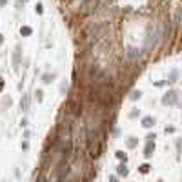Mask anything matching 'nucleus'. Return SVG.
<instances>
[{"label": "nucleus", "instance_id": "f257e3e1", "mask_svg": "<svg viewBox=\"0 0 182 182\" xmlns=\"http://www.w3.org/2000/svg\"><path fill=\"white\" fill-rule=\"evenodd\" d=\"M97 7V0H87V2L84 4V7H82V15H89L95 11Z\"/></svg>", "mask_w": 182, "mask_h": 182}, {"label": "nucleus", "instance_id": "f03ea898", "mask_svg": "<svg viewBox=\"0 0 182 182\" xmlns=\"http://www.w3.org/2000/svg\"><path fill=\"white\" fill-rule=\"evenodd\" d=\"M177 102V93L175 91H168L162 97V104H175Z\"/></svg>", "mask_w": 182, "mask_h": 182}, {"label": "nucleus", "instance_id": "7ed1b4c3", "mask_svg": "<svg viewBox=\"0 0 182 182\" xmlns=\"http://www.w3.org/2000/svg\"><path fill=\"white\" fill-rule=\"evenodd\" d=\"M155 149V144H153V140H147V144H146V149H144V155L146 157H151L153 153H151V151Z\"/></svg>", "mask_w": 182, "mask_h": 182}, {"label": "nucleus", "instance_id": "20e7f679", "mask_svg": "<svg viewBox=\"0 0 182 182\" xmlns=\"http://www.w3.org/2000/svg\"><path fill=\"white\" fill-rule=\"evenodd\" d=\"M153 124H155V120L151 119V117H144V119H142V126L144 127H151Z\"/></svg>", "mask_w": 182, "mask_h": 182}, {"label": "nucleus", "instance_id": "39448f33", "mask_svg": "<svg viewBox=\"0 0 182 182\" xmlns=\"http://www.w3.org/2000/svg\"><path fill=\"white\" fill-rule=\"evenodd\" d=\"M20 33L24 37H27V35H31V27L29 26H24V27H20Z\"/></svg>", "mask_w": 182, "mask_h": 182}, {"label": "nucleus", "instance_id": "423d86ee", "mask_svg": "<svg viewBox=\"0 0 182 182\" xmlns=\"http://www.w3.org/2000/svg\"><path fill=\"white\" fill-rule=\"evenodd\" d=\"M27 102H29V98H27V97H24V100L20 102V107H22V109H24V111H26V109H27Z\"/></svg>", "mask_w": 182, "mask_h": 182}, {"label": "nucleus", "instance_id": "0eeeda50", "mask_svg": "<svg viewBox=\"0 0 182 182\" xmlns=\"http://www.w3.org/2000/svg\"><path fill=\"white\" fill-rule=\"evenodd\" d=\"M119 175H127V168H126V166H120V168H119Z\"/></svg>", "mask_w": 182, "mask_h": 182}, {"label": "nucleus", "instance_id": "6e6552de", "mask_svg": "<svg viewBox=\"0 0 182 182\" xmlns=\"http://www.w3.org/2000/svg\"><path fill=\"white\" fill-rule=\"evenodd\" d=\"M139 169L142 171V173H147V171H149V166H147V164H142V166H140Z\"/></svg>", "mask_w": 182, "mask_h": 182}, {"label": "nucleus", "instance_id": "1a4fd4ad", "mask_svg": "<svg viewBox=\"0 0 182 182\" xmlns=\"http://www.w3.org/2000/svg\"><path fill=\"white\" fill-rule=\"evenodd\" d=\"M37 13H38V15H42V13H44V9H42V4H37Z\"/></svg>", "mask_w": 182, "mask_h": 182}, {"label": "nucleus", "instance_id": "9d476101", "mask_svg": "<svg viewBox=\"0 0 182 182\" xmlns=\"http://www.w3.org/2000/svg\"><path fill=\"white\" fill-rule=\"evenodd\" d=\"M117 157H119V159H124V160H126V153H122V151H119V153H117Z\"/></svg>", "mask_w": 182, "mask_h": 182}, {"label": "nucleus", "instance_id": "9b49d317", "mask_svg": "<svg viewBox=\"0 0 182 182\" xmlns=\"http://www.w3.org/2000/svg\"><path fill=\"white\" fill-rule=\"evenodd\" d=\"M51 78H53V77H49V75H46V77H44V82H51Z\"/></svg>", "mask_w": 182, "mask_h": 182}, {"label": "nucleus", "instance_id": "f8f14e48", "mask_svg": "<svg viewBox=\"0 0 182 182\" xmlns=\"http://www.w3.org/2000/svg\"><path fill=\"white\" fill-rule=\"evenodd\" d=\"M2 86H4V80H2V78H0V91H2Z\"/></svg>", "mask_w": 182, "mask_h": 182}, {"label": "nucleus", "instance_id": "ddd939ff", "mask_svg": "<svg viewBox=\"0 0 182 182\" xmlns=\"http://www.w3.org/2000/svg\"><path fill=\"white\" fill-rule=\"evenodd\" d=\"M109 182H117V179H115V177H111V179H109Z\"/></svg>", "mask_w": 182, "mask_h": 182}, {"label": "nucleus", "instance_id": "4468645a", "mask_svg": "<svg viewBox=\"0 0 182 182\" xmlns=\"http://www.w3.org/2000/svg\"><path fill=\"white\" fill-rule=\"evenodd\" d=\"M4 42V35H0V44H2Z\"/></svg>", "mask_w": 182, "mask_h": 182}]
</instances>
